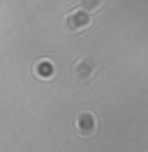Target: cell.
<instances>
[{
	"mask_svg": "<svg viewBox=\"0 0 148 152\" xmlns=\"http://www.w3.org/2000/svg\"><path fill=\"white\" fill-rule=\"evenodd\" d=\"M90 14L83 10H76V12H70L67 14V19H65V28L70 30V32H79V30L88 28L90 26Z\"/></svg>",
	"mask_w": 148,
	"mask_h": 152,
	"instance_id": "obj_3",
	"label": "cell"
},
{
	"mask_svg": "<svg viewBox=\"0 0 148 152\" xmlns=\"http://www.w3.org/2000/svg\"><path fill=\"white\" fill-rule=\"evenodd\" d=\"M72 72H74V78H76L79 83H88V81H92L95 74H97V65L92 62L90 58H81V60L74 62Z\"/></svg>",
	"mask_w": 148,
	"mask_h": 152,
	"instance_id": "obj_2",
	"label": "cell"
},
{
	"mask_svg": "<svg viewBox=\"0 0 148 152\" xmlns=\"http://www.w3.org/2000/svg\"><path fill=\"white\" fill-rule=\"evenodd\" d=\"M102 7V0H79V10L88 12V14H92L95 10H100Z\"/></svg>",
	"mask_w": 148,
	"mask_h": 152,
	"instance_id": "obj_5",
	"label": "cell"
},
{
	"mask_svg": "<svg viewBox=\"0 0 148 152\" xmlns=\"http://www.w3.org/2000/svg\"><path fill=\"white\" fill-rule=\"evenodd\" d=\"M95 129H97V118H95V113L83 111V113H79L74 118V132L79 134V136L90 138L92 134H95Z\"/></svg>",
	"mask_w": 148,
	"mask_h": 152,
	"instance_id": "obj_1",
	"label": "cell"
},
{
	"mask_svg": "<svg viewBox=\"0 0 148 152\" xmlns=\"http://www.w3.org/2000/svg\"><path fill=\"white\" fill-rule=\"evenodd\" d=\"M53 65L49 62V60H39L35 65V76H39V78H51L53 76Z\"/></svg>",
	"mask_w": 148,
	"mask_h": 152,
	"instance_id": "obj_4",
	"label": "cell"
}]
</instances>
